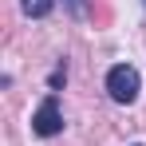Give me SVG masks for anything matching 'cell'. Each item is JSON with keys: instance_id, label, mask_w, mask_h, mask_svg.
I'll return each mask as SVG.
<instances>
[{"instance_id": "obj_1", "label": "cell", "mask_w": 146, "mask_h": 146, "mask_svg": "<svg viewBox=\"0 0 146 146\" xmlns=\"http://www.w3.org/2000/svg\"><path fill=\"white\" fill-rule=\"evenodd\" d=\"M107 91H111L115 103H134V99H138V71L126 67V63L111 67V75H107Z\"/></svg>"}, {"instance_id": "obj_2", "label": "cell", "mask_w": 146, "mask_h": 146, "mask_svg": "<svg viewBox=\"0 0 146 146\" xmlns=\"http://www.w3.org/2000/svg\"><path fill=\"white\" fill-rule=\"evenodd\" d=\"M32 130L44 134V138H51V134L63 130V115H59V103H55V99H44V103H40V111H36V119H32Z\"/></svg>"}, {"instance_id": "obj_3", "label": "cell", "mask_w": 146, "mask_h": 146, "mask_svg": "<svg viewBox=\"0 0 146 146\" xmlns=\"http://www.w3.org/2000/svg\"><path fill=\"white\" fill-rule=\"evenodd\" d=\"M51 4H55V0H24V12L28 16H48Z\"/></svg>"}, {"instance_id": "obj_4", "label": "cell", "mask_w": 146, "mask_h": 146, "mask_svg": "<svg viewBox=\"0 0 146 146\" xmlns=\"http://www.w3.org/2000/svg\"><path fill=\"white\" fill-rule=\"evenodd\" d=\"M71 4V12H83V0H67Z\"/></svg>"}]
</instances>
